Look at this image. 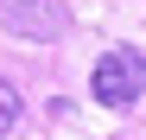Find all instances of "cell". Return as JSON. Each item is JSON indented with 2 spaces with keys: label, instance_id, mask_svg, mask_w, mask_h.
Instances as JSON below:
<instances>
[{
  "label": "cell",
  "instance_id": "cell-2",
  "mask_svg": "<svg viewBox=\"0 0 146 140\" xmlns=\"http://www.w3.org/2000/svg\"><path fill=\"white\" fill-rule=\"evenodd\" d=\"M0 26L26 45H57L70 32V7L64 0H0Z\"/></svg>",
  "mask_w": 146,
  "mask_h": 140
},
{
  "label": "cell",
  "instance_id": "cell-1",
  "mask_svg": "<svg viewBox=\"0 0 146 140\" xmlns=\"http://www.w3.org/2000/svg\"><path fill=\"white\" fill-rule=\"evenodd\" d=\"M89 96L102 102V108H133V102L146 96V57H140V45H114V51L95 57Z\"/></svg>",
  "mask_w": 146,
  "mask_h": 140
},
{
  "label": "cell",
  "instance_id": "cell-3",
  "mask_svg": "<svg viewBox=\"0 0 146 140\" xmlns=\"http://www.w3.org/2000/svg\"><path fill=\"white\" fill-rule=\"evenodd\" d=\"M13 121H19V89L0 77V134H13Z\"/></svg>",
  "mask_w": 146,
  "mask_h": 140
}]
</instances>
